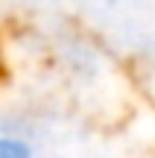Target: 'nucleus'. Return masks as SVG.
I'll list each match as a JSON object with an SVG mask.
<instances>
[{
	"mask_svg": "<svg viewBox=\"0 0 155 158\" xmlns=\"http://www.w3.org/2000/svg\"><path fill=\"white\" fill-rule=\"evenodd\" d=\"M0 158H35V149L18 132H0Z\"/></svg>",
	"mask_w": 155,
	"mask_h": 158,
	"instance_id": "1",
	"label": "nucleus"
}]
</instances>
